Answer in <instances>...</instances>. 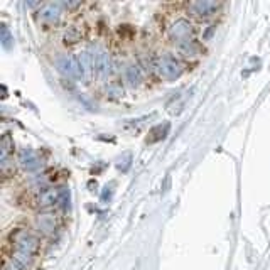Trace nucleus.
<instances>
[{
    "mask_svg": "<svg viewBox=\"0 0 270 270\" xmlns=\"http://www.w3.org/2000/svg\"><path fill=\"white\" fill-rule=\"evenodd\" d=\"M10 41H12V38H10L9 34V29L5 27V25H2V42L5 47H10Z\"/></svg>",
    "mask_w": 270,
    "mask_h": 270,
    "instance_id": "dca6fc26",
    "label": "nucleus"
},
{
    "mask_svg": "<svg viewBox=\"0 0 270 270\" xmlns=\"http://www.w3.org/2000/svg\"><path fill=\"white\" fill-rule=\"evenodd\" d=\"M76 59H78V64L81 68L83 73V81L85 83H91L96 79V69H95V59L93 54L90 53V49H81L78 54H76Z\"/></svg>",
    "mask_w": 270,
    "mask_h": 270,
    "instance_id": "9b49d317",
    "label": "nucleus"
},
{
    "mask_svg": "<svg viewBox=\"0 0 270 270\" xmlns=\"http://www.w3.org/2000/svg\"><path fill=\"white\" fill-rule=\"evenodd\" d=\"M174 53H177V56L184 58V59H196L203 54V47L196 39H189V41H182L173 44Z\"/></svg>",
    "mask_w": 270,
    "mask_h": 270,
    "instance_id": "ddd939ff",
    "label": "nucleus"
},
{
    "mask_svg": "<svg viewBox=\"0 0 270 270\" xmlns=\"http://www.w3.org/2000/svg\"><path fill=\"white\" fill-rule=\"evenodd\" d=\"M166 36L169 39L171 44L176 42L189 41V39H196V25L189 17L179 16L176 19H173L169 24L166 25Z\"/></svg>",
    "mask_w": 270,
    "mask_h": 270,
    "instance_id": "7ed1b4c3",
    "label": "nucleus"
},
{
    "mask_svg": "<svg viewBox=\"0 0 270 270\" xmlns=\"http://www.w3.org/2000/svg\"><path fill=\"white\" fill-rule=\"evenodd\" d=\"M140 66H144L147 73H152L159 79L167 83L179 79L186 71L181 58L174 53H167V51L154 54L152 58H149V61H142Z\"/></svg>",
    "mask_w": 270,
    "mask_h": 270,
    "instance_id": "f257e3e1",
    "label": "nucleus"
},
{
    "mask_svg": "<svg viewBox=\"0 0 270 270\" xmlns=\"http://www.w3.org/2000/svg\"><path fill=\"white\" fill-rule=\"evenodd\" d=\"M186 16L196 20H211L221 12L223 3L213 2V0H198V2H188L184 5Z\"/></svg>",
    "mask_w": 270,
    "mask_h": 270,
    "instance_id": "39448f33",
    "label": "nucleus"
},
{
    "mask_svg": "<svg viewBox=\"0 0 270 270\" xmlns=\"http://www.w3.org/2000/svg\"><path fill=\"white\" fill-rule=\"evenodd\" d=\"M0 171L3 179L10 177L16 173V162H14V140L10 134H3L0 142Z\"/></svg>",
    "mask_w": 270,
    "mask_h": 270,
    "instance_id": "0eeeda50",
    "label": "nucleus"
},
{
    "mask_svg": "<svg viewBox=\"0 0 270 270\" xmlns=\"http://www.w3.org/2000/svg\"><path fill=\"white\" fill-rule=\"evenodd\" d=\"M59 228V216L53 210L39 211L34 218V231L39 236H51Z\"/></svg>",
    "mask_w": 270,
    "mask_h": 270,
    "instance_id": "6e6552de",
    "label": "nucleus"
},
{
    "mask_svg": "<svg viewBox=\"0 0 270 270\" xmlns=\"http://www.w3.org/2000/svg\"><path fill=\"white\" fill-rule=\"evenodd\" d=\"M88 49H90V53L93 54L95 69H96V79L103 83V85H107L110 76L113 75V68H115L112 54L100 44H91Z\"/></svg>",
    "mask_w": 270,
    "mask_h": 270,
    "instance_id": "20e7f679",
    "label": "nucleus"
},
{
    "mask_svg": "<svg viewBox=\"0 0 270 270\" xmlns=\"http://www.w3.org/2000/svg\"><path fill=\"white\" fill-rule=\"evenodd\" d=\"M54 64H56L58 71L64 76V78L71 79V81H83V73L78 64L76 56L69 53H58L54 56Z\"/></svg>",
    "mask_w": 270,
    "mask_h": 270,
    "instance_id": "423d86ee",
    "label": "nucleus"
},
{
    "mask_svg": "<svg viewBox=\"0 0 270 270\" xmlns=\"http://www.w3.org/2000/svg\"><path fill=\"white\" fill-rule=\"evenodd\" d=\"M103 93L107 95V98H120L123 96V86L118 81H108L107 85H103Z\"/></svg>",
    "mask_w": 270,
    "mask_h": 270,
    "instance_id": "4468645a",
    "label": "nucleus"
},
{
    "mask_svg": "<svg viewBox=\"0 0 270 270\" xmlns=\"http://www.w3.org/2000/svg\"><path fill=\"white\" fill-rule=\"evenodd\" d=\"M17 164L25 173H38L42 167V160L31 147H22L17 152Z\"/></svg>",
    "mask_w": 270,
    "mask_h": 270,
    "instance_id": "1a4fd4ad",
    "label": "nucleus"
},
{
    "mask_svg": "<svg viewBox=\"0 0 270 270\" xmlns=\"http://www.w3.org/2000/svg\"><path fill=\"white\" fill-rule=\"evenodd\" d=\"M64 14L68 12L63 2H46L34 10V19L41 29H56L63 22Z\"/></svg>",
    "mask_w": 270,
    "mask_h": 270,
    "instance_id": "f03ea898",
    "label": "nucleus"
},
{
    "mask_svg": "<svg viewBox=\"0 0 270 270\" xmlns=\"http://www.w3.org/2000/svg\"><path fill=\"white\" fill-rule=\"evenodd\" d=\"M71 194H69V189L68 188H58V204H59L61 208H63L64 211L69 210V206H71Z\"/></svg>",
    "mask_w": 270,
    "mask_h": 270,
    "instance_id": "2eb2a0df",
    "label": "nucleus"
},
{
    "mask_svg": "<svg viewBox=\"0 0 270 270\" xmlns=\"http://www.w3.org/2000/svg\"><path fill=\"white\" fill-rule=\"evenodd\" d=\"M123 79L130 88L137 90L144 85V69L135 61H127L123 63Z\"/></svg>",
    "mask_w": 270,
    "mask_h": 270,
    "instance_id": "9d476101",
    "label": "nucleus"
},
{
    "mask_svg": "<svg viewBox=\"0 0 270 270\" xmlns=\"http://www.w3.org/2000/svg\"><path fill=\"white\" fill-rule=\"evenodd\" d=\"M83 39H85V32L79 25L76 24H68L64 27H61L59 32V41L63 46L66 47H75L78 44H81Z\"/></svg>",
    "mask_w": 270,
    "mask_h": 270,
    "instance_id": "f8f14e48",
    "label": "nucleus"
}]
</instances>
